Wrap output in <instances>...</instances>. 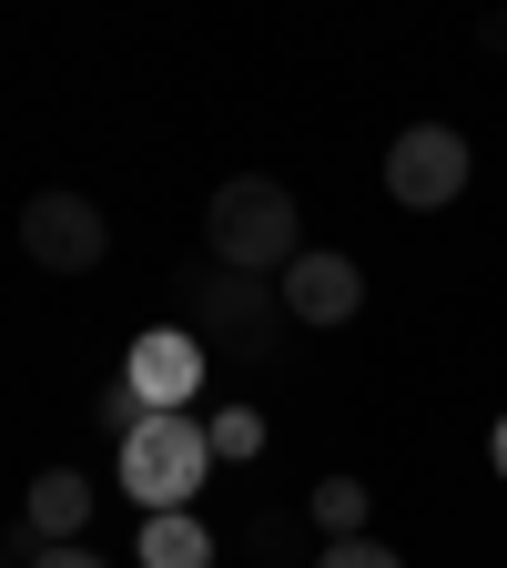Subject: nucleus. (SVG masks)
I'll return each mask as SVG.
<instances>
[{"instance_id":"obj_1","label":"nucleus","mask_w":507,"mask_h":568,"mask_svg":"<svg viewBox=\"0 0 507 568\" xmlns=\"http://www.w3.org/2000/svg\"><path fill=\"white\" fill-rule=\"evenodd\" d=\"M203 244H213L224 274H274L284 284V264L305 254V213H295V193L274 173H234L213 193V213H203Z\"/></svg>"},{"instance_id":"obj_2","label":"nucleus","mask_w":507,"mask_h":568,"mask_svg":"<svg viewBox=\"0 0 507 568\" xmlns=\"http://www.w3.org/2000/svg\"><path fill=\"white\" fill-rule=\"evenodd\" d=\"M213 426L203 416H142L132 437H122V497L142 518H173V508H193V497L213 487Z\"/></svg>"},{"instance_id":"obj_3","label":"nucleus","mask_w":507,"mask_h":568,"mask_svg":"<svg viewBox=\"0 0 507 568\" xmlns=\"http://www.w3.org/2000/svg\"><path fill=\"white\" fill-rule=\"evenodd\" d=\"M193 305H203V355H274V325H295L284 315V284L274 274H193Z\"/></svg>"},{"instance_id":"obj_4","label":"nucleus","mask_w":507,"mask_h":568,"mask_svg":"<svg viewBox=\"0 0 507 568\" xmlns=\"http://www.w3.org/2000/svg\"><path fill=\"white\" fill-rule=\"evenodd\" d=\"M467 173H477V153H467V132H457V122H416V132H396V142H386V193H396L406 213L457 203V193H467Z\"/></svg>"},{"instance_id":"obj_5","label":"nucleus","mask_w":507,"mask_h":568,"mask_svg":"<svg viewBox=\"0 0 507 568\" xmlns=\"http://www.w3.org/2000/svg\"><path fill=\"white\" fill-rule=\"evenodd\" d=\"M21 254L41 274H92L112 254V224H102V203L92 193H31L21 203Z\"/></svg>"},{"instance_id":"obj_6","label":"nucleus","mask_w":507,"mask_h":568,"mask_svg":"<svg viewBox=\"0 0 507 568\" xmlns=\"http://www.w3.org/2000/svg\"><path fill=\"white\" fill-rule=\"evenodd\" d=\"M122 386H132V406H142V416H183V406H193V386H203V335H183V325L132 335Z\"/></svg>"},{"instance_id":"obj_7","label":"nucleus","mask_w":507,"mask_h":568,"mask_svg":"<svg viewBox=\"0 0 507 568\" xmlns=\"http://www.w3.org/2000/svg\"><path fill=\"white\" fill-rule=\"evenodd\" d=\"M355 305H366V274H355V254L305 244L295 264H284V315H295V325H355Z\"/></svg>"},{"instance_id":"obj_8","label":"nucleus","mask_w":507,"mask_h":568,"mask_svg":"<svg viewBox=\"0 0 507 568\" xmlns=\"http://www.w3.org/2000/svg\"><path fill=\"white\" fill-rule=\"evenodd\" d=\"M82 528H92V477L82 467H41L31 477V538L41 548H82Z\"/></svg>"},{"instance_id":"obj_9","label":"nucleus","mask_w":507,"mask_h":568,"mask_svg":"<svg viewBox=\"0 0 507 568\" xmlns=\"http://www.w3.org/2000/svg\"><path fill=\"white\" fill-rule=\"evenodd\" d=\"M132 568H213V528H203L193 508H173V518H142Z\"/></svg>"},{"instance_id":"obj_10","label":"nucleus","mask_w":507,"mask_h":568,"mask_svg":"<svg viewBox=\"0 0 507 568\" xmlns=\"http://www.w3.org/2000/svg\"><path fill=\"white\" fill-rule=\"evenodd\" d=\"M366 508H376V487H366V477H325V487H315L325 538H366Z\"/></svg>"},{"instance_id":"obj_11","label":"nucleus","mask_w":507,"mask_h":568,"mask_svg":"<svg viewBox=\"0 0 507 568\" xmlns=\"http://www.w3.org/2000/svg\"><path fill=\"white\" fill-rule=\"evenodd\" d=\"M254 447H264V416H244V406H234V416H213V457H224V467H244Z\"/></svg>"},{"instance_id":"obj_12","label":"nucleus","mask_w":507,"mask_h":568,"mask_svg":"<svg viewBox=\"0 0 507 568\" xmlns=\"http://www.w3.org/2000/svg\"><path fill=\"white\" fill-rule=\"evenodd\" d=\"M315 568H406V558H396L386 538H325V558H315Z\"/></svg>"},{"instance_id":"obj_13","label":"nucleus","mask_w":507,"mask_h":568,"mask_svg":"<svg viewBox=\"0 0 507 568\" xmlns=\"http://www.w3.org/2000/svg\"><path fill=\"white\" fill-rule=\"evenodd\" d=\"M31 568H112V558H92V548H41Z\"/></svg>"},{"instance_id":"obj_14","label":"nucleus","mask_w":507,"mask_h":568,"mask_svg":"<svg viewBox=\"0 0 507 568\" xmlns=\"http://www.w3.org/2000/svg\"><path fill=\"white\" fill-rule=\"evenodd\" d=\"M477 41H487V51H507V11H487V31H477Z\"/></svg>"},{"instance_id":"obj_15","label":"nucleus","mask_w":507,"mask_h":568,"mask_svg":"<svg viewBox=\"0 0 507 568\" xmlns=\"http://www.w3.org/2000/svg\"><path fill=\"white\" fill-rule=\"evenodd\" d=\"M487 457H497V477H507V416H497V437H487Z\"/></svg>"},{"instance_id":"obj_16","label":"nucleus","mask_w":507,"mask_h":568,"mask_svg":"<svg viewBox=\"0 0 507 568\" xmlns=\"http://www.w3.org/2000/svg\"><path fill=\"white\" fill-rule=\"evenodd\" d=\"M0 568H11V548H0Z\"/></svg>"}]
</instances>
